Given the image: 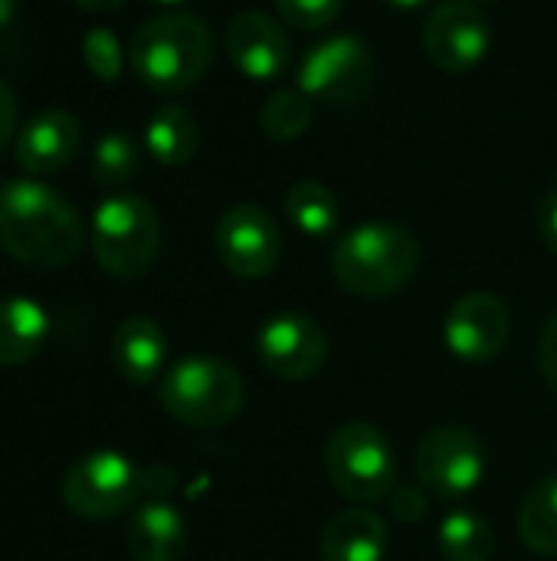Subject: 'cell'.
Masks as SVG:
<instances>
[{
    "label": "cell",
    "mask_w": 557,
    "mask_h": 561,
    "mask_svg": "<svg viewBox=\"0 0 557 561\" xmlns=\"http://www.w3.org/2000/svg\"><path fill=\"white\" fill-rule=\"evenodd\" d=\"M213 56L210 30L194 13H161L138 26L128 46L138 82L154 92H184L207 72Z\"/></svg>",
    "instance_id": "3957f363"
},
{
    "label": "cell",
    "mask_w": 557,
    "mask_h": 561,
    "mask_svg": "<svg viewBox=\"0 0 557 561\" xmlns=\"http://www.w3.org/2000/svg\"><path fill=\"white\" fill-rule=\"evenodd\" d=\"M538 365L545 381L557 391V316L548 319L545 332H542V348H538Z\"/></svg>",
    "instance_id": "f1b7e54d"
},
{
    "label": "cell",
    "mask_w": 557,
    "mask_h": 561,
    "mask_svg": "<svg viewBox=\"0 0 557 561\" xmlns=\"http://www.w3.org/2000/svg\"><path fill=\"white\" fill-rule=\"evenodd\" d=\"M374 79L371 49L358 36H332L312 46L299 66V89L322 105H355Z\"/></svg>",
    "instance_id": "ba28073f"
},
{
    "label": "cell",
    "mask_w": 557,
    "mask_h": 561,
    "mask_svg": "<svg viewBox=\"0 0 557 561\" xmlns=\"http://www.w3.org/2000/svg\"><path fill=\"white\" fill-rule=\"evenodd\" d=\"M167 358V339L154 319H125L112 335V365L131 385H151Z\"/></svg>",
    "instance_id": "e0dca14e"
},
{
    "label": "cell",
    "mask_w": 557,
    "mask_h": 561,
    "mask_svg": "<svg viewBox=\"0 0 557 561\" xmlns=\"http://www.w3.org/2000/svg\"><path fill=\"white\" fill-rule=\"evenodd\" d=\"M256 348H259V362L266 365V371H272L282 381H305L328 358L325 332L318 329V322L299 312L269 319L259 329Z\"/></svg>",
    "instance_id": "7c38bea8"
},
{
    "label": "cell",
    "mask_w": 557,
    "mask_h": 561,
    "mask_svg": "<svg viewBox=\"0 0 557 561\" xmlns=\"http://www.w3.org/2000/svg\"><path fill=\"white\" fill-rule=\"evenodd\" d=\"M420 266V243L397 224H361L348 230L335 253L332 273L338 286L361 299H384L410 283Z\"/></svg>",
    "instance_id": "7a4b0ae2"
},
{
    "label": "cell",
    "mask_w": 557,
    "mask_h": 561,
    "mask_svg": "<svg viewBox=\"0 0 557 561\" xmlns=\"http://www.w3.org/2000/svg\"><path fill=\"white\" fill-rule=\"evenodd\" d=\"M423 53L443 72H469L489 53V23L473 0H443L423 23Z\"/></svg>",
    "instance_id": "8fae6325"
},
{
    "label": "cell",
    "mask_w": 557,
    "mask_h": 561,
    "mask_svg": "<svg viewBox=\"0 0 557 561\" xmlns=\"http://www.w3.org/2000/svg\"><path fill=\"white\" fill-rule=\"evenodd\" d=\"M384 3H391V7H404V10H410V7H420V3H427V0H384Z\"/></svg>",
    "instance_id": "836d02e7"
},
{
    "label": "cell",
    "mask_w": 557,
    "mask_h": 561,
    "mask_svg": "<svg viewBox=\"0 0 557 561\" xmlns=\"http://www.w3.org/2000/svg\"><path fill=\"white\" fill-rule=\"evenodd\" d=\"M13 13H16V0H0V26L10 23Z\"/></svg>",
    "instance_id": "d6a6232c"
},
{
    "label": "cell",
    "mask_w": 557,
    "mask_h": 561,
    "mask_svg": "<svg viewBox=\"0 0 557 561\" xmlns=\"http://www.w3.org/2000/svg\"><path fill=\"white\" fill-rule=\"evenodd\" d=\"M158 3H181V0H158Z\"/></svg>",
    "instance_id": "e575fe53"
},
{
    "label": "cell",
    "mask_w": 557,
    "mask_h": 561,
    "mask_svg": "<svg viewBox=\"0 0 557 561\" xmlns=\"http://www.w3.org/2000/svg\"><path fill=\"white\" fill-rule=\"evenodd\" d=\"M443 339L463 362H489L509 342V309L492 293H469L446 312Z\"/></svg>",
    "instance_id": "4fadbf2b"
},
{
    "label": "cell",
    "mask_w": 557,
    "mask_h": 561,
    "mask_svg": "<svg viewBox=\"0 0 557 561\" xmlns=\"http://www.w3.org/2000/svg\"><path fill=\"white\" fill-rule=\"evenodd\" d=\"M220 263L243 279H263L276 270L282 256V233L276 220L256 204L230 207L213 233Z\"/></svg>",
    "instance_id": "30bf717a"
},
{
    "label": "cell",
    "mask_w": 557,
    "mask_h": 561,
    "mask_svg": "<svg viewBox=\"0 0 557 561\" xmlns=\"http://www.w3.org/2000/svg\"><path fill=\"white\" fill-rule=\"evenodd\" d=\"M328 480L351 503L387 500L397 486V460L391 440L364 421L341 424L325 447Z\"/></svg>",
    "instance_id": "8992f818"
},
{
    "label": "cell",
    "mask_w": 557,
    "mask_h": 561,
    "mask_svg": "<svg viewBox=\"0 0 557 561\" xmlns=\"http://www.w3.org/2000/svg\"><path fill=\"white\" fill-rule=\"evenodd\" d=\"M85 240L79 210L49 184L20 178L0 187V250L16 263L56 270L79 256Z\"/></svg>",
    "instance_id": "6da1fadb"
},
{
    "label": "cell",
    "mask_w": 557,
    "mask_h": 561,
    "mask_svg": "<svg viewBox=\"0 0 557 561\" xmlns=\"http://www.w3.org/2000/svg\"><path fill=\"white\" fill-rule=\"evenodd\" d=\"M312 122V99L295 85V89H279L266 99L259 112V125L269 138L276 141H292L299 138Z\"/></svg>",
    "instance_id": "cb8c5ba5"
},
{
    "label": "cell",
    "mask_w": 557,
    "mask_h": 561,
    "mask_svg": "<svg viewBox=\"0 0 557 561\" xmlns=\"http://www.w3.org/2000/svg\"><path fill=\"white\" fill-rule=\"evenodd\" d=\"M148 493V470H138L118 450H92L79 457L59 486L66 510L79 519H112Z\"/></svg>",
    "instance_id": "52a82bcc"
},
{
    "label": "cell",
    "mask_w": 557,
    "mask_h": 561,
    "mask_svg": "<svg viewBox=\"0 0 557 561\" xmlns=\"http://www.w3.org/2000/svg\"><path fill=\"white\" fill-rule=\"evenodd\" d=\"M138 171V148L128 135H105L92 151V178L102 187H118Z\"/></svg>",
    "instance_id": "d4e9b609"
},
{
    "label": "cell",
    "mask_w": 557,
    "mask_h": 561,
    "mask_svg": "<svg viewBox=\"0 0 557 561\" xmlns=\"http://www.w3.org/2000/svg\"><path fill=\"white\" fill-rule=\"evenodd\" d=\"M161 247L154 207L138 194H112L92 214L95 263L118 279H138L151 270Z\"/></svg>",
    "instance_id": "277c9868"
},
{
    "label": "cell",
    "mask_w": 557,
    "mask_h": 561,
    "mask_svg": "<svg viewBox=\"0 0 557 561\" xmlns=\"http://www.w3.org/2000/svg\"><path fill=\"white\" fill-rule=\"evenodd\" d=\"M276 7L286 23H292L299 30H322V26L335 23L345 0H276Z\"/></svg>",
    "instance_id": "4316f807"
},
{
    "label": "cell",
    "mask_w": 557,
    "mask_h": 561,
    "mask_svg": "<svg viewBox=\"0 0 557 561\" xmlns=\"http://www.w3.org/2000/svg\"><path fill=\"white\" fill-rule=\"evenodd\" d=\"M13 128H16V99L7 89V82H0V151L10 145Z\"/></svg>",
    "instance_id": "f546056e"
},
{
    "label": "cell",
    "mask_w": 557,
    "mask_h": 561,
    "mask_svg": "<svg viewBox=\"0 0 557 561\" xmlns=\"http://www.w3.org/2000/svg\"><path fill=\"white\" fill-rule=\"evenodd\" d=\"M125 546L135 561H181L187 549V523L171 503L148 500L128 519Z\"/></svg>",
    "instance_id": "2e32d148"
},
{
    "label": "cell",
    "mask_w": 557,
    "mask_h": 561,
    "mask_svg": "<svg viewBox=\"0 0 557 561\" xmlns=\"http://www.w3.org/2000/svg\"><path fill=\"white\" fill-rule=\"evenodd\" d=\"M417 483L443 500L466 496L479 486L486 470V450L466 427H437L417 447Z\"/></svg>",
    "instance_id": "9c48e42d"
},
{
    "label": "cell",
    "mask_w": 557,
    "mask_h": 561,
    "mask_svg": "<svg viewBox=\"0 0 557 561\" xmlns=\"http://www.w3.org/2000/svg\"><path fill=\"white\" fill-rule=\"evenodd\" d=\"M227 53H230L233 66L243 76L256 79V82L276 79L289 66L286 30L272 16H266L259 10H246V13L230 20V26H227Z\"/></svg>",
    "instance_id": "5bb4252c"
},
{
    "label": "cell",
    "mask_w": 557,
    "mask_h": 561,
    "mask_svg": "<svg viewBox=\"0 0 557 561\" xmlns=\"http://www.w3.org/2000/svg\"><path fill=\"white\" fill-rule=\"evenodd\" d=\"M391 510L401 516V519H407V523H417V519H423L427 516V496H423V486H414V483H407V486H394L391 490Z\"/></svg>",
    "instance_id": "83f0119b"
},
{
    "label": "cell",
    "mask_w": 557,
    "mask_h": 561,
    "mask_svg": "<svg viewBox=\"0 0 557 561\" xmlns=\"http://www.w3.org/2000/svg\"><path fill=\"white\" fill-rule=\"evenodd\" d=\"M440 549L446 561H489L496 552V533L483 516L453 513L440 523Z\"/></svg>",
    "instance_id": "603a6c76"
},
{
    "label": "cell",
    "mask_w": 557,
    "mask_h": 561,
    "mask_svg": "<svg viewBox=\"0 0 557 561\" xmlns=\"http://www.w3.org/2000/svg\"><path fill=\"white\" fill-rule=\"evenodd\" d=\"M483 3H492V0H483Z\"/></svg>",
    "instance_id": "d590c367"
},
{
    "label": "cell",
    "mask_w": 557,
    "mask_h": 561,
    "mask_svg": "<svg viewBox=\"0 0 557 561\" xmlns=\"http://www.w3.org/2000/svg\"><path fill=\"white\" fill-rule=\"evenodd\" d=\"M387 526L371 510L338 513L318 539L322 561H384L387 556Z\"/></svg>",
    "instance_id": "ac0fdd59"
},
{
    "label": "cell",
    "mask_w": 557,
    "mask_h": 561,
    "mask_svg": "<svg viewBox=\"0 0 557 561\" xmlns=\"http://www.w3.org/2000/svg\"><path fill=\"white\" fill-rule=\"evenodd\" d=\"M82 59L89 66V72L102 82H112L121 76V62H125V53H121V43L112 30L105 26H95L85 33L82 39Z\"/></svg>",
    "instance_id": "484cf974"
},
{
    "label": "cell",
    "mask_w": 557,
    "mask_h": 561,
    "mask_svg": "<svg viewBox=\"0 0 557 561\" xmlns=\"http://www.w3.org/2000/svg\"><path fill=\"white\" fill-rule=\"evenodd\" d=\"M144 145L158 164H167V168L187 164L197 154L200 125L184 105H174V102L161 105L144 128Z\"/></svg>",
    "instance_id": "ffe728a7"
},
{
    "label": "cell",
    "mask_w": 557,
    "mask_h": 561,
    "mask_svg": "<svg viewBox=\"0 0 557 561\" xmlns=\"http://www.w3.org/2000/svg\"><path fill=\"white\" fill-rule=\"evenodd\" d=\"M538 227H542V237L552 247V253H557V191L545 197V204L538 210Z\"/></svg>",
    "instance_id": "4dcf8cb0"
},
{
    "label": "cell",
    "mask_w": 557,
    "mask_h": 561,
    "mask_svg": "<svg viewBox=\"0 0 557 561\" xmlns=\"http://www.w3.org/2000/svg\"><path fill=\"white\" fill-rule=\"evenodd\" d=\"M79 141L82 128L76 115L62 108L39 112L16 135V164L26 174H56L76 158Z\"/></svg>",
    "instance_id": "9a60e30c"
},
{
    "label": "cell",
    "mask_w": 557,
    "mask_h": 561,
    "mask_svg": "<svg viewBox=\"0 0 557 561\" xmlns=\"http://www.w3.org/2000/svg\"><path fill=\"white\" fill-rule=\"evenodd\" d=\"M72 3L89 10V13H112V10L125 7V0H72Z\"/></svg>",
    "instance_id": "1f68e13d"
},
{
    "label": "cell",
    "mask_w": 557,
    "mask_h": 561,
    "mask_svg": "<svg viewBox=\"0 0 557 561\" xmlns=\"http://www.w3.org/2000/svg\"><path fill=\"white\" fill-rule=\"evenodd\" d=\"M49 335V312L30 296L0 299V368L36 358Z\"/></svg>",
    "instance_id": "d6986e66"
},
{
    "label": "cell",
    "mask_w": 557,
    "mask_h": 561,
    "mask_svg": "<svg viewBox=\"0 0 557 561\" xmlns=\"http://www.w3.org/2000/svg\"><path fill=\"white\" fill-rule=\"evenodd\" d=\"M519 539L538 552L557 556V477L532 486L519 510Z\"/></svg>",
    "instance_id": "44dd1931"
},
{
    "label": "cell",
    "mask_w": 557,
    "mask_h": 561,
    "mask_svg": "<svg viewBox=\"0 0 557 561\" xmlns=\"http://www.w3.org/2000/svg\"><path fill=\"white\" fill-rule=\"evenodd\" d=\"M286 214L305 237H328L341 220L338 197L318 181L292 184V191L286 194Z\"/></svg>",
    "instance_id": "7402d4cb"
},
{
    "label": "cell",
    "mask_w": 557,
    "mask_h": 561,
    "mask_svg": "<svg viewBox=\"0 0 557 561\" xmlns=\"http://www.w3.org/2000/svg\"><path fill=\"white\" fill-rule=\"evenodd\" d=\"M158 398L174 421L187 427H217L240 414L246 391L227 362L194 355L177 362L161 378Z\"/></svg>",
    "instance_id": "5b68a950"
}]
</instances>
